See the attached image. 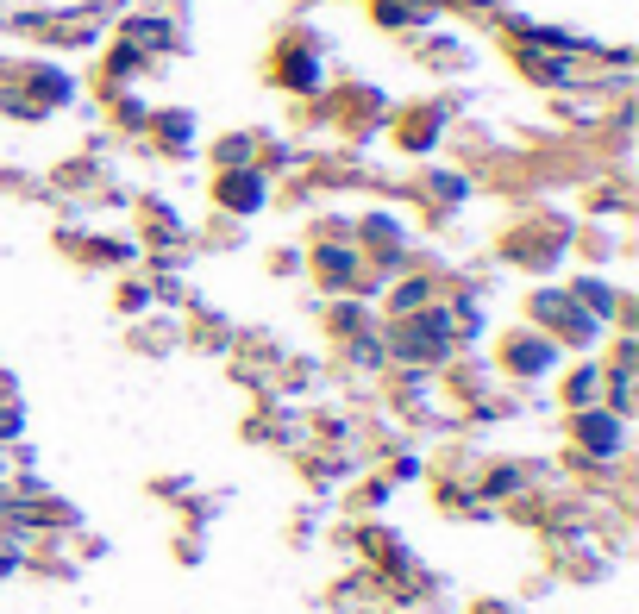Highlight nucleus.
Here are the masks:
<instances>
[{"instance_id":"1","label":"nucleus","mask_w":639,"mask_h":614,"mask_svg":"<svg viewBox=\"0 0 639 614\" xmlns=\"http://www.w3.org/2000/svg\"><path fill=\"white\" fill-rule=\"evenodd\" d=\"M583 445H596V452H614V420H608V414H589V420H583Z\"/></svg>"},{"instance_id":"2","label":"nucleus","mask_w":639,"mask_h":614,"mask_svg":"<svg viewBox=\"0 0 639 614\" xmlns=\"http://www.w3.org/2000/svg\"><path fill=\"white\" fill-rule=\"evenodd\" d=\"M19 433V408H0V439H13Z\"/></svg>"}]
</instances>
